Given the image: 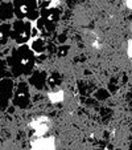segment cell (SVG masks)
<instances>
[{"mask_svg": "<svg viewBox=\"0 0 132 150\" xmlns=\"http://www.w3.org/2000/svg\"><path fill=\"white\" fill-rule=\"evenodd\" d=\"M12 65L9 68L12 77H21V76H31L34 71L36 65V54L31 49L29 44L17 45L11 51Z\"/></svg>", "mask_w": 132, "mask_h": 150, "instance_id": "1", "label": "cell"}, {"mask_svg": "<svg viewBox=\"0 0 132 150\" xmlns=\"http://www.w3.org/2000/svg\"><path fill=\"white\" fill-rule=\"evenodd\" d=\"M15 19L28 20L31 23H36L41 17L38 8V0H13Z\"/></svg>", "mask_w": 132, "mask_h": 150, "instance_id": "2", "label": "cell"}, {"mask_svg": "<svg viewBox=\"0 0 132 150\" xmlns=\"http://www.w3.org/2000/svg\"><path fill=\"white\" fill-rule=\"evenodd\" d=\"M33 24L28 20H19L15 19L11 28V39L16 42L17 45L28 44L29 40H32L31 32Z\"/></svg>", "mask_w": 132, "mask_h": 150, "instance_id": "3", "label": "cell"}, {"mask_svg": "<svg viewBox=\"0 0 132 150\" xmlns=\"http://www.w3.org/2000/svg\"><path fill=\"white\" fill-rule=\"evenodd\" d=\"M13 105L15 108L25 109L31 104V93H29V84L28 81H20L15 88L13 93Z\"/></svg>", "mask_w": 132, "mask_h": 150, "instance_id": "4", "label": "cell"}, {"mask_svg": "<svg viewBox=\"0 0 132 150\" xmlns=\"http://www.w3.org/2000/svg\"><path fill=\"white\" fill-rule=\"evenodd\" d=\"M15 88L16 85L13 84L12 77L0 80V112L7 110L9 108V102L13 98Z\"/></svg>", "mask_w": 132, "mask_h": 150, "instance_id": "5", "label": "cell"}, {"mask_svg": "<svg viewBox=\"0 0 132 150\" xmlns=\"http://www.w3.org/2000/svg\"><path fill=\"white\" fill-rule=\"evenodd\" d=\"M46 81H48V73L44 71H33V73L28 79V84L36 89H42Z\"/></svg>", "mask_w": 132, "mask_h": 150, "instance_id": "6", "label": "cell"}, {"mask_svg": "<svg viewBox=\"0 0 132 150\" xmlns=\"http://www.w3.org/2000/svg\"><path fill=\"white\" fill-rule=\"evenodd\" d=\"M15 19V11L12 1H0V21L11 23Z\"/></svg>", "mask_w": 132, "mask_h": 150, "instance_id": "7", "label": "cell"}, {"mask_svg": "<svg viewBox=\"0 0 132 150\" xmlns=\"http://www.w3.org/2000/svg\"><path fill=\"white\" fill-rule=\"evenodd\" d=\"M40 13H41V17L42 19H45L46 21L52 24H56L61 19V11L56 7H48V8H44V9H40Z\"/></svg>", "mask_w": 132, "mask_h": 150, "instance_id": "8", "label": "cell"}, {"mask_svg": "<svg viewBox=\"0 0 132 150\" xmlns=\"http://www.w3.org/2000/svg\"><path fill=\"white\" fill-rule=\"evenodd\" d=\"M29 47H31V49L33 51V53L36 54V56H38V54H42L46 52L48 42L45 41V39H42V37H36V39L31 40Z\"/></svg>", "mask_w": 132, "mask_h": 150, "instance_id": "9", "label": "cell"}, {"mask_svg": "<svg viewBox=\"0 0 132 150\" xmlns=\"http://www.w3.org/2000/svg\"><path fill=\"white\" fill-rule=\"evenodd\" d=\"M12 23H0V48L6 47L11 40Z\"/></svg>", "mask_w": 132, "mask_h": 150, "instance_id": "10", "label": "cell"}, {"mask_svg": "<svg viewBox=\"0 0 132 150\" xmlns=\"http://www.w3.org/2000/svg\"><path fill=\"white\" fill-rule=\"evenodd\" d=\"M36 27L38 28L40 33H45V35H52L54 32V29H56V24L49 23L42 17H40L36 21Z\"/></svg>", "mask_w": 132, "mask_h": 150, "instance_id": "11", "label": "cell"}, {"mask_svg": "<svg viewBox=\"0 0 132 150\" xmlns=\"http://www.w3.org/2000/svg\"><path fill=\"white\" fill-rule=\"evenodd\" d=\"M7 77H12V73L9 71L8 65H7L6 59L0 57V80L7 79Z\"/></svg>", "mask_w": 132, "mask_h": 150, "instance_id": "12", "label": "cell"}, {"mask_svg": "<svg viewBox=\"0 0 132 150\" xmlns=\"http://www.w3.org/2000/svg\"><path fill=\"white\" fill-rule=\"evenodd\" d=\"M110 96H111V93L108 92V89H104V88H99L98 91L94 93V97H95L96 100H99V101H104V100H107Z\"/></svg>", "mask_w": 132, "mask_h": 150, "instance_id": "13", "label": "cell"}, {"mask_svg": "<svg viewBox=\"0 0 132 150\" xmlns=\"http://www.w3.org/2000/svg\"><path fill=\"white\" fill-rule=\"evenodd\" d=\"M61 81H62V77L59 76V73L53 72L50 76H48V81H46V82H49V85H50V86H58V85L61 84Z\"/></svg>", "mask_w": 132, "mask_h": 150, "instance_id": "14", "label": "cell"}, {"mask_svg": "<svg viewBox=\"0 0 132 150\" xmlns=\"http://www.w3.org/2000/svg\"><path fill=\"white\" fill-rule=\"evenodd\" d=\"M69 51H70V47L66 45V44L58 45L57 47V56L58 57H66L69 54Z\"/></svg>", "mask_w": 132, "mask_h": 150, "instance_id": "15", "label": "cell"}, {"mask_svg": "<svg viewBox=\"0 0 132 150\" xmlns=\"http://www.w3.org/2000/svg\"><path fill=\"white\" fill-rule=\"evenodd\" d=\"M40 31H38V28H37L36 25H33L32 27V32H31V37L32 39H36V37H40Z\"/></svg>", "mask_w": 132, "mask_h": 150, "instance_id": "16", "label": "cell"}, {"mask_svg": "<svg viewBox=\"0 0 132 150\" xmlns=\"http://www.w3.org/2000/svg\"><path fill=\"white\" fill-rule=\"evenodd\" d=\"M57 42L58 44H66V33H61V35H58L57 36Z\"/></svg>", "mask_w": 132, "mask_h": 150, "instance_id": "17", "label": "cell"}, {"mask_svg": "<svg viewBox=\"0 0 132 150\" xmlns=\"http://www.w3.org/2000/svg\"><path fill=\"white\" fill-rule=\"evenodd\" d=\"M46 51L50 52V53H57V45H56V44H52V42H48Z\"/></svg>", "mask_w": 132, "mask_h": 150, "instance_id": "18", "label": "cell"}, {"mask_svg": "<svg viewBox=\"0 0 132 150\" xmlns=\"http://www.w3.org/2000/svg\"><path fill=\"white\" fill-rule=\"evenodd\" d=\"M4 1H13V0H4Z\"/></svg>", "mask_w": 132, "mask_h": 150, "instance_id": "19", "label": "cell"}]
</instances>
